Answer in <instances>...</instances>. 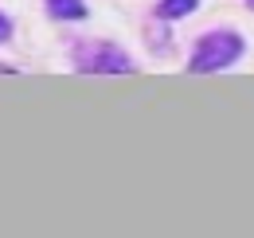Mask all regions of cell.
<instances>
[{
	"instance_id": "1",
	"label": "cell",
	"mask_w": 254,
	"mask_h": 238,
	"mask_svg": "<svg viewBox=\"0 0 254 238\" xmlns=\"http://www.w3.org/2000/svg\"><path fill=\"white\" fill-rule=\"evenodd\" d=\"M243 51H247V39H243L239 31H223V28L219 31H207V35H199V43H195V51H191L188 70H191V74H215V70H227Z\"/></svg>"
},
{
	"instance_id": "2",
	"label": "cell",
	"mask_w": 254,
	"mask_h": 238,
	"mask_svg": "<svg viewBox=\"0 0 254 238\" xmlns=\"http://www.w3.org/2000/svg\"><path fill=\"white\" fill-rule=\"evenodd\" d=\"M70 59H74V66L82 74H133V59H129L122 47L102 43V39H90V43L74 47Z\"/></svg>"
},
{
	"instance_id": "3",
	"label": "cell",
	"mask_w": 254,
	"mask_h": 238,
	"mask_svg": "<svg viewBox=\"0 0 254 238\" xmlns=\"http://www.w3.org/2000/svg\"><path fill=\"white\" fill-rule=\"evenodd\" d=\"M55 20H86V0H43Z\"/></svg>"
},
{
	"instance_id": "4",
	"label": "cell",
	"mask_w": 254,
	"mask_h": 238,
	"mask_svg": "<svg viewBox=\"0 0 254 238\" xmlns=\"http://www.w3.org/2000/svg\"><path fill=\"white\" fill-rule=\"evenodd\" d=\"M195 4H199V0H160V4H157V16L164 20V24H172V20L191 16V12H195Z\"/></svg>"
},
{
	"instance_id": "5",
	"label": "cell",
	"mask_w": 254,
	"mask_h": 238,
	"mask_svg": "<svg viewBox=\"0 0 254 238\" xmlns=\"http://www.w3.org/2000/svg\"><path fill=\"white\" fill-rule=\"evenodd\" d=\"M8 39H12V20L0 12V43H8Z\"/></svg>"
},
{
	"instance_id": "6",
	"label": "cell",
	"mask_w": 254,
	"mask_h": 238,
	"mask_svg": "<svg viewBox=\"0 0 254 238\" xmlns=\"http://www.w3.org/2000/svg\"><path fill=\"white\" fill-rule=\"evenodd\" d=\"M247 4H251V8H254V0H247Z\"/></svg>"
}]
</instances>
